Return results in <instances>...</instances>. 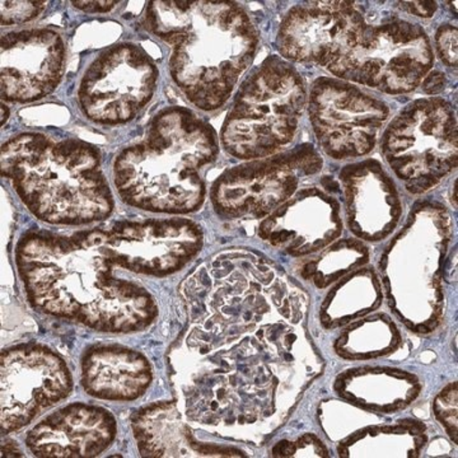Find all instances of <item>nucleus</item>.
Here are the masks:
<instances>
[{
  "instance_id": "412c9836",
  "label": "nucleus",
  "mask_w": 458,
  "mask_h": 458,
  "mask_svg": "<svg viewBox=\"0 0 458 458\" xmlns=\"http://www.w3.org/2000/svg\"><path fill=\"white\" fill-rule=\"evenodd\" d=\"M381 285L375 273L369 269H358L328 294L322 307L327 313L324 322H328L331 327L351 322L379 306L378 303L363 301V298L381 301Z\"/></svg>"
},
{
  "instance_id": "a211bd4d",
  "label": "nucleus",
  "mask_w": 458,
  "mask_h": 458,
  "mask_svg": "<svg viewBox=\"0 0 458 458\" xmlns=\"http://www.w3.org/2000/svg\"><path fill=\"white\" fill-rule=\"evenodd\" d=\"M116 423L107 410L73 403L30 430L26 443L38 457H95L110 447Z\"/></svg>"
},
{
  "instance_id": "423d86ee",
  "label": "nucleus",
  "mask_w": 458,
  "mask_h": 458,
  "mask_svg": "<svg viewBox=\"0 0 458 458\" xmlns=\"http://www.w3.org/2000/svg\"><path fill=\"white\" fill-rule=\"evenodd\" d=\"M302 75L282 56H270L238 89L223 123L221 144L247 161L278 155L293 143L307 108Z\"/></svg>"
},
{
  "instance_id": "dca6fc26",
  "label": "nucleus",
  "mask_w": 458,
  "mask_h": 458,
  "mask_svg": "<svg viewBox=\"0 0 458 458\" xmlns=\"http://www.w3.org/2000/svg\"><path fill=\"white\" fill-rule=\"evenodd\" d=\"M66 50L49 29L11 32L2 38V98L8 102L38 101L62 82Z\"/></svg>"
},
{
  "instance_id": "4468645a",
  "label": "nucleus",
  "mask_w": 458,
  "mask_h": 458,
  "mask_svg": "<svg viewBox=\"0 0 458 458\" xmlns=\"http://www.w3.org/2000/svg\"><path fill=\"white\" fill-rule=\"evenodd\" d=\"M366 25V17L355 3H302L283 18L276 45L286 62L315 63L327 68Z\"/></svg>"
},
{
  "instance_id": "5701e85b",
  "label": "nucleus",
  "mask_w": 458,
  "mask_h": 458,
  "mask_svg": "<svg viewBox=\"0 0 458 458\" xmlns=\"http://www.w3.org/2000/svg\"><path fill=\"white\" fill-rule=\"evenodd\" d=\"M47 7L45 2H3L2 25H20L29 22Z\"/></svg>"
},
{
  "instance_id": "ddd939ff",
  "label": "nucleus",
  "mask_w": 458,
  "mask_h": 458,
  "mask_svg": "<svg viewBox=\"0 0 458 458\" xmlns=\"http://www.w3.org/2000/svg\"><path fill=\"white\" fill-rule=\"evenodd\" d=\"M73 379L65 361L40 344L13 346L2 354V430L11 433L66 399Z\"/></svg>"
},
{
  "instance_id": "f3484780",
  "label": "nucleus",
  "mask_w": 458,
  "mask_h": 458,
  "mask_svg": "<svg viewBox=\"0 0 458 458\" xmlns=\"http://www.w3.org/2000/svg\"><path fill=\"white\" fill-rule=\"evenodd\" d=\"M343 233L339 201L318 188H307L280 205L260 225L262 240L293 256L321 251Z\"/></svg>"
},
{
  "instance_id": "f257e3e1",
  "label": "nucleus",
  "mask_w": 458,
  "mask_h": 458,
  "mask_svg": "<svg viewBox=\"0 0 458 458\" xmlns=\"http://www.w3.org/2000/svg\"><path fill=\"white\" fill-rule=\"evenodd\" d=\"M16 256L30 302L49 315L99 331L134 333L158 312L144 286L114 276L120 265L104 229L72 236L30 232Z\"/></svg>"
},
{
  "instance_id": "20e7f679",
  "label": "nucleus",
  "mask_w": 458,
  "mask_h": 458,
  "mask_svg": "<svg viewBox=\"0 0 458 458\" xmlns=\"http://www.w3.org/2000/svg\"><path fill=\"white\" fill-rule=\"evenodd\" d=\"M219 138L186 107L153 117L143 140L122 150L114 186L126 204L153 213L188 214L203 205L204 172L216 162Z\"/></svg>"
},
{
  "instance_id": "6e6552de",
  "label": "nucleus",
  "mask_w": 458,
  "mask_h": 458,
  "mask_svg": "<svg viewBox=\"0 0 458 458\" xmlns=\"http://www.w3.org/2000/svg\"><path fill=\"white\" fill-rule=\"evenodd\" d=\"M434 59L426 30L394 17L377 25L367 22L351 47L325 69L346 82L403 95L423 82Z\"/></svg>"
},
{
  "instance_id": "0eeeda50",
  "label": "nucleus",
  "mask_w": 458,
  "mask_h": 458,
  "mask_svg": "<svg viewBox=\"0 0 458 458\" xmlns=\"http://www.w3.org/2000/svg\"><path fill=\"white\" fill-rule=\"evenodd\" d=\"M450 236L445 210L423 207L394 238L385 259L386 286L397 315L410 327H436L442 304L441 269Z\"/></svg>"
},
{
  "instance_id": "2eb2a0df",
  "label": "nucleus",
  "mask_w": 458,
  "mask_h": 458,
  "mask_svg": "<svg viewBox=\"0 0 458 458\" xmlns=\"http://www.w3.org/2000/svg\"><path fill=\"white\" fill-rule=\"evenodd\" d=\"M107 241L123 269L165 276L182 269L200 252L203 233L189 219H150L114 225Z\"/></svg>"
},
{
  "instance_id": "6ab92c4d",
  "label": "nucleus",
  "mask_w": 458,
  "mask_h": 458,
  "mask_svg": "<svg viewBox=\"0 0 458 458\" xmlns=\"http://www.w3.org/2000/svg\"><path fill=\"white\" fill-rule=\"evenodd\" d=\"M346 219L355 236L379 241L396 228L403 213L399 192L375 159L348 165L340 174Z\"/></svg>"
},
{
  "instance_id": "bb28decb",
  "label": "nucleus",
  "mask_w": 458,
  "mask_h": 458,
  "mask_svg": "<svg viewBox=\"0 0 458 458\" xmlns=\"http://www.w3.org/2000/svg\"><path fill=\"white\" fill-rule=\"evenodd\" d=\"M401 5L409 13L417 14L419 17H432L437 11V3L434 2L403 3Z\"/></svg>"
},
{
  "instance_id": "39448f33",
  "label": "nucleus",
  "mask_w": 458,
  "mask_h": 458,
  "mask_svg": "<svg viewBox=\"0 0 458 458\" xmlns=\"http://www.w3.org/2000/svg\"><path fill=\"white\" fill-rule=\"evenodd\" d=\"M2 174L30 212L50 225H89L113 213L98 150L86 141L18 135L3 144Z\"/></svg>"
},
{
  "instance_id": "aec40b11",
  "label": "nucleus",
  "mask_w": 458,
  "mask_h": 458,
  "mask_svg": "<svg viewBox=\"0 0 458 458\" xmlns=\"http://www.w3.org/2000/svg\"><path fill=\"white\" fill-rule=\"evenodd\" d=\"M152 381L149 363L140 352L116 345L95 346L84 355L82 384L90 396L131 401Z\"/></svg>"
},
{
  "instance_id": "1a4fd4ad",
  "label": "nucleus",
  "mask_w": 458,
  "mask_h": 458,
  "mask_svg": "<svg viewBox=\"0 0 458 458\" xmlns=\"http://www.w3.org/2000/svg\"><path fill=\"white\" fill-rule=\"evenodd\" d=\"M381 152L410 192L434 188L457 165V119L450 102L428 98L406 105L386 126Z\"/></svg>"
},
{
  "instance_id": "4be33fe9",
  "label": "nucleus",
  "mask_w": 458,
  "mask_h": 458,
  "mask_svg": "<svg viewBox=\"0 0 458 458\" xmlns=\"http://www.w3.org/2000/svg\"><path fill=\"white\" fill-rule=\"evenodd\" d=\"M369 259V251L357 241H344L327 249L315 261L310 262L303 270V276L311 279L318 288H325L339 276L354 267H360Z\"/></svg>"
},
{
  "instance_id": "cd10ccee",
  "label": "nucleus",
  "mask_w": 458,
  "mask_h": 458,
  "mask_svg": "<svg viewBox=\"0 0 458 458\" xmlns=\"http://www.w3.org/2000/svg\"><path fill=\"white\" fill-rule=\"evenodd\" d=\"M75 7L82 9L84 12L89 13H96V12H108L110 9L117 4V2H75Z\"/></svg>"
},
{
  "instance_id": "f03ea898",
  "label": "nucleus",
  "mask_w": 458,
  "mask_h": 458,
  "mask_svg": "<svg viewBox=\"0 0 458 458\" xmlns=\"http://www.w3.org/2000/svg\"><path fill=\"white\" fill-rule=\"evenodd\" d=\"M300 324L278 319L262 325L255 334H243L231 349L214 346L192 352L207 358L199 361L197 372L190 373L185 387L188 417L208 426L247 428L267 423L279 410L288 409L280 397L294 403L293 393L304 388L291 382V377L307 384L316 375L301 369H319V360L301 361V352L312 348L295 352L311 345L294 327Z\"/></svg>"
},
{
  "instance_id": "7ed1b4c3",
  "label": "nucleus",
  "mask_w": 458,
  "mask_h": 458,
  "mask_svg": "<svg viewBox=\"0 0 458 458\" xmlns=\"http://www.w3.org/2000/svg\"><path fill=\"white\" fill-rule=\"evenodd\" d=\"M146 27L171 47L172 80L203 111L227 104L260 41L245 9L232 2H150Z\"/></svg>"
},
{
  "instance_id": "a878e982",
  "label": "nucleus",
  "mask_w": 458,
  "mask_h": 458,
  "mask_svg": "<svg viewBox=\"0 0 458 458\" xmlns=\"http://www.w3.org/2000/svg\"><path fill=\"white\" fill-rule=\"evenodd\" d=\"M421 84H423L424 92L428 95H438L445 87V74H442L441 72H432L424 78Z\"/></svg>"
},
{
  "instance_id": "393cba45",
  "label": "nucleus",
  "mask_w": 458,
  "mask_h": 458,
  "mask_svg": "<svg viewBox=\"0 0 458 458\" xmlns=\"http://www.w3.org/2000/svg\"><path fill=\"white\" fill-rule=\"evenodd\" d=\"M436 45L442 62L448 66L457 65V27L442 25L436 35Z\"/></svg>"
},
{
  "instance_id": "b1692460",
  "label": "nucleus",
  "mask_w": 458,
  "mask_h": 458,
  "mask_svg": "<svg viewBox=\"0 0 458 458\" xmlns=\"http://www.w3.org/2000/svg\"><path fill=\"white\" fill-rule=\"evenodd\" d=\"M436 415L454 441L457 442V390L456 384L451 385L447 390L442 391L441 396L437 399Z\"/></svg>"
},
{
  "instance_id": "f8f14e48",
  "label": "nucleus",
  "mask_w": 458,
  "mask_h": 458,
  "mask_svg": "<svg viewBox=\"0 0 458 458\" xmlns=\"http://www.w3.org/2000/svg\"><path fill=\"white\" fill-rule=\"evenodd\" d=\"M158 75L156 63L140 45H114L84 72L78 89L81 110L102 125L131 122L155 95Z\"/></svg>"
},
{
  "instance_id": "9b49d317",
  "label": "nucleus",
  "mask_w": 458,
  "mask_h": 458,
  "mask_svg": "<svg viewBox=\"0 0 458 458\" xmlns=\"http://www.w3.org/2000/svg\"><path fill=\"white\" fill-rule=\"evenodd\" d=\"M321 168L322 158L311 146L298 147L225 171L210 197L225 218H265L293 197L304 177Z\"/></svg>"
},
{
  "instance_id": "9d476101",
  "label": "nucleus",
  "mask_w": 458,
  "mask_h": 458,
  "mask_svg": "<svg viewBox=\"0 0 458 458\" xmlns=\"http://www.w3.org/2000/svg\"><path fill=\"white\" fill-rule=\"evenodd\" d=\"M307 108L319 147L334 159L369 155L390 117L381 98L334 77L312 83Z\"/></svg>"
}]
</instances>
